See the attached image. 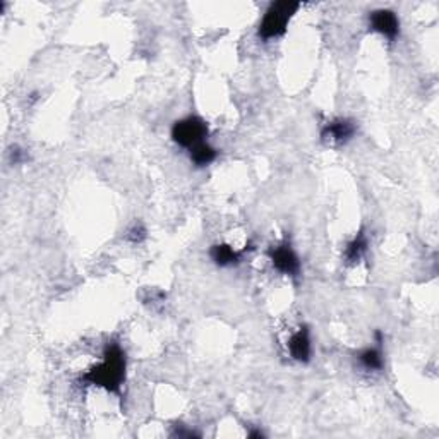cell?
Masks as SVG:
<instances>
[{"label":"cell","mask_w":439,"mask_h":439,"mask_svg":"<svg viewBox=\"0 0 439 439\" xmlns=\"http://www.w3.org/2000/svg\"><path fill=\"white\" fill-rule=\"evenodd\" d=\"M208 132H210L208 124L201 117L189 115L174 124L172 139L181 148L191 149L201 143H206Z\"/></svg>","instance_id":"3"},{"label":"cell","mask_w":439,"mask_h":439,"mask_svg":"<svg viewBox=\"0 0 439 439\" xmlns=\"http://www.w3.org/2000/svg\"><path fill=\"white\" fill-rule=\"evenodd\" d=\"M367 245H369V242H367V236L364 232H359L357 236H355L354 239L347 244L345 261L349 263V265H355V263L361 261V259L366 256Z\"/></svg>","instance_id":"9"},{"label":"cell","mask_w":439,"mask_h":439,"mask_svg":"<svg viewBox=\"0 0 439 439\" xmlns=\"http://www.w3.org/2000/svg\"><path fill=\"white\" fill-rule=\"evenodd\" d=\"M369 28L390 41H395L400 35V21L395 12L388 9L374 11L369 16Z\"/></svg>","instance_id":"5"},{"label":"cell","mask_w":439,"mask_h":439,"mask_svg":"<svg viewBox=\"0 0 439 439\" xmlns=\"http://www.w3.org/2000/svg\"><path fill=\"white\" fill-rule=\"evenodd\" d=\"M248 436L253 439H259V438H265V434H263V430H259V429H250L248 433Z\"/></svg>","instance_id":"14"},{"label":"cell","mask_w":439,"mask_h":439,"mask_svg":"<svg viewBox=\"0 0 439 439\" xmlns=\"http://www.w3.org/2000/svg\"><path fill=\"white\" fill-rule=\"evenodd\" d=\"M357 132V125L354 120L350 119H334L332 122H328L321 131V137L326 143L332 144H345Z\"/></svg>","instance_id":"6"},{"label":"cell","mask_w":439,"mask_h":439,"mask_svg":"<svg viewBox=\"0 0 439 439\" xmlns=\"http://www.w3.org/2000/svg\"><path fill=\"white\" fill-rule=\"evenodd\" d=\"M357 359L367 371H381L384 367L381 345L379 344L376 347H367V349H364L362 352H359Z\"/></svg>","instance_id":"10"},{"label":"cell","mask_w":439,"mask_h":439,"mask_svg":"<svg viewBox=\"0 0 439 439\" xmlns=\"http://www.w3.org/2000/svg\"><path fill=\"white\" fill-rule=\"evenodd\" d=\"M299 2H288V0L271 4L265 12V18H263L261 24H259V36H261L263 40H273L285 35L288 23L294 18L295 12L299 11Z\"/></svg>","instance_id":"2"},{"label":"cell","mask_w":439,"mask_h":439,"mask_svg":"<svg viewBox=\"0 0 439 439\" xmlns=\"http://www.w3.org/2000/svg\"><path fill=\"white\" fill-rule=\"evenodd\" d=\"M146 239V228L143 223H134L131 228L127 230V240L132 244H141Z\"/></svg>","instance_id":"12"},{"label":"cell","mask_w":439,"mask_h":439,"mask_svg":"<svg viewBox=\"0 0 439 439\" xmlns=\"http://www.w3.org/2000/svg\"><path fill=\"white\" fill-rule=\"evenodd\" d=\"M270 259L271 265L277 271H280L282 275H287V277L297 278L300 275V259L297 256V253L292 249L290 244L283 242V244L273 245L270 249Z\"/></svg>","instance_id":"4"},{"label":"cell","mask_w":439,"mask_h":439,"mask_svg":"<svg viewBox=\"0 0 439 439\" xmlns=\"http://www.w3.org/2000/svg\"><path fill=\"white\" fill-rule=\"evenodd\" d=\"M189 157H191V162L194 163L196 166H206L216 160L218 152H216V149L208 143H201L189 149Z\"/></svg>","instance_id":"11"},{"label":"cell","mask_w":439,"mask_h":439,"mask_svg":"<svg viewBox=\"0 0 439 439\" xmlns=\"http://www.w3.org/2000/svg\"><path fill=\"white\" fill-rule=\"evenodd\" d=\"M11 154H12V162H14V163H21V162L26 160V154H24L23 149H19V148L12 149Z\"/></svg>","instance_id":"13"},{"label":"cell","mask_w":439,"mask_h":439,"mask_svg":"<svg viewBox=\"0 0 439 439\" xmlns=\"http://www.w3.org/2000/svg\"><path fill=\"white\" fill-rule=\"evenodd\" d=\"M125 367L127 361L122 347L119 344H108L103 350L102 361L83 376V381L107 391L119 393L125 381Z\"/></svg>","instance_id":"1"},{"label":"cell","mask_w":439,"mask_h":439,"mask_svg":"<svg viewBox=\"0 0 439 439\" xmlns=\"http://www.w3.org/2000/svg\"><path fill=\"white\" fill-rule=\"evenodd\" d=\"M244 253H245V249L237 250L228 244H216L211 248L210 256L213 261H215V265H218V266H236L242 261Z\"/></svg>","instance_id":"8"},{"label":"cell","mask_w":439,"mask_h":439,"mask_svg":"<svg viewBox=\"0 0 439 439\" xmlns=\"http://www.w3.org/2000/svg\"><path fill=\"white\" fill-rule=\"evenodd\" d=\"M288 352H290V357L297 362L307 364L311 361V354H312V345H311V334H309V329L306 326H300L297 332L288 338Z\"/></svg>","instance_id":"7"}]
</instances>
